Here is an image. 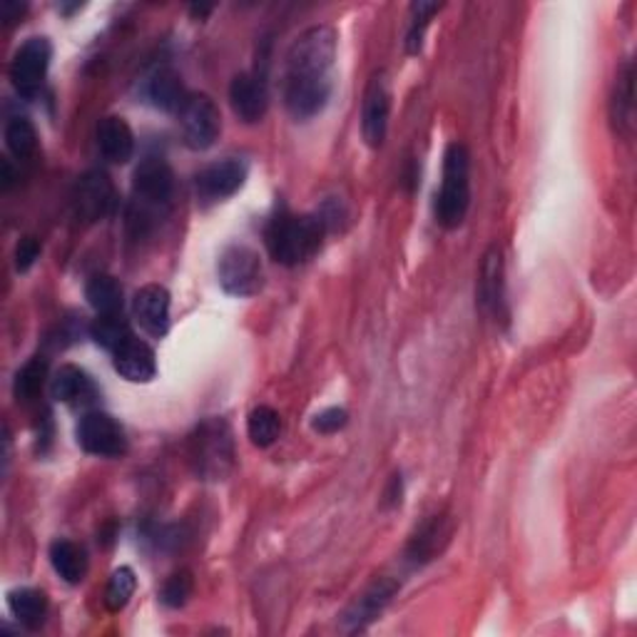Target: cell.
Masks as SVG:
<instances>
[{"instance_id":"1","label":"cell","mask_w":637,"mask_h":637,"mask_svg":"<svg viewBox=\"0 0 637 637\" xmlns=\"http://www.w3.org/2000/svg\"><path fill=\"white\" fill-rule=\"evenodd\" d=\"M336 61V33L314 25L292 42L286 53L284 103L296 120H311L331 98V67Z\"/></svg>"},{"instance_id":"2","label":"cell","mask_w":637,"mask_h":637,"mask_svg":"<svg viewBox=\"0 0 637 637\" xmlns=\"http://www.w3.org/2000/svg\"><path fill=\"white\" fill-rule=\"evenodd\" d=\"M321 215H277L267 227V247L279 265L300 267L321 250L327 237Z\"/></svg>"},{"instance_id":"3","label":"cell","mask_w":637,"mask_h":637,"mask_svg":"<svg viewBox=\"0 0 637 637\" xmlns=\"http://www.w3.org/2000/svg\"><path fill=\"white\" fill-rule=\"evenodd\" d=\"M471 207V155L466 144L451 142L444 152V180L436 194V222L444 229L463 225Z\"/></svg>"},{"instance_id":"4","label":"cell","mask_w":637,"mask_h":637,"mask_svg":"<svg viewBox=\"0 0 637 637\" xmlns=\"http://www.w3.org/2000/svg\"><path fill=\"white\" fill-rule=\"evenodd\" d=\"M175 192V175L163 157H144L132 175V215L130 222L140 229L150 227V219H157L160 212L169 207Z\"/></svg>"},{"instance_id":"5","label":"cell","mask_w":637,"mask_h":637,"mask_svg":"<svg viewBox=\"0 0 637 637\" xmlns=\"http://www.w3.org/2000/svg\"><path fill=\"white\" fill-rule=\"evenodd\" d=\"M190 463L202 481H222L234 469V438L225 419L202 421L190 436Z\"/></svg>"},{"instance_id":"6","label":"cell","mask_w":637,"mask_h":637,"mask_svg":"<svg viewBox=\"0 0 637 637\" xmlns=\"http://www.w3.org/2000/svg\"><path fill=\"white\" fill-rule=\"evenodd\" d=\"M219 284L232 296H254L265 286V269L259 254L247 244H229L217 262Z\"/></svg>"},{"instance_id":"7","label":"cell","mask_w":637,"mask_h":637,"mask_svg":"<svg viewBox=\"0 0 637 637\" xmlns=\"http://www.w3.org/2000/svg\"><path fill=\"white\" fill-rule=\"evenodd\" d=\"M177 117H180L177 123L182 127V140L190 150H209L219 140L222 115H219V107L209 95H202V92L200 95H187Z\"/></svg>"},{"instance_id":"8","label":"cell","mask_w":637,"mask_h":637,"mask_svg":"<svg viewBox=\"0 0 637 637\" xmlns=\"http://www.w3.org/2000/svg\"><path fill=\"white\" fill-rule=\"evenodd\" d=\"M50 58H53V46L48 38L33 36L15 50L13 63H11V82L18 95L23 98H36L42 82H46Z\"/></svg>"},{"instance_id":"9","label":"cell","mask_w":637,"mask_h":637,"mask_svg":"<svg viewBox=\"0 0 637 637\" xmlns=\"http://www.w3.org/2000/svg\"><path fill=\"white\" fill-rule=\"evenodd\" d=\"M117 192L113 180L100 169L85 173L73 190V212L85 225H98L113 215Z\"/></svg>"},{"instance_id":"10","label":"cell","mask_w":637,"mask_h":637,"mask_svg":"<svg viewBox=\"0 0 637 637\" xmlns=\"http://www.w3.org/2000/svg\"><path fill=\"white\" fill-rule=\"evenodd\" d=\"M78 444L92 456L120 458L127 454V433L110 413L90 411L78 423Z\"/></svg>"},{"instance_id":"11","label":"cell","mask_w":637,"mask_h":637,"mask_svg":"<svg viewBox=\"0 0 637 637\" xmlns=\"http://www.w3.org/2000/svg\"><path fill=\"white\" fill-rule=\"evenodd\" d=\"M391 117V88L384 71L373 73L364 92L361 105V135L369 148H381L388 132Z\"/></svg>"},{"instance_id":"12","label":"cell","mask_w":637,"mask_h":637,"mask_svg":"<svg viewBox=\"0 0 637 637\" xmlns=\"http://www.w3.org/2000/svg\"><path fill=\"white\" fill-rule=\"evenodd\" d=\"M244 180H247V165L237 157H227L202 169L194 187H198V198L212 205V202H225L240 192Z\"/></svg>"},{"instance_id":"13","label":"cell","mask_w":637,"mask_h":637,"mask_svg":"<svg viewBox=\"0 0 637 637\" xmlns=\"http://www.w3.org/2000/svg\"><path fill=\"white\" fill-rule=\"evenodd\" d=\"M229 103H232L234 115L242 123L257 125L265 120L269 110V90L265 78L257 73L234 75L232 85H229Z\"/></svg>"},{"instance_id":"14","label":"cell","mask_w":637,"mask_h":637,"mask_svg":"<svg viewBox=\"0 0 637 637\" xmlns=\"http://www.w3.org/2000/svg\"><path fill=\"white\" fill-rule=\"evenodd\" d=\"M132 314L144 334L165 339L169 331V292L163 284L142 286L132 300Z\"/></svg>"},{"instance_id":"15","label":"cell","mask_w":637,"mask_h":637,"mask_svg":"<svg viewBox=\"0 0 637 637\" xmlns=\"http://www.w3.org/2000/svg\"><path fill=\"white\" fill-rule=\"evenodd\" d=\"M396 590H398V583L391 581V577H379V581H373L344 613L346 630L356 633V630H364L369 623H373V620L384 613L391 598L396 596Z\"/></svg>"},{"instance_id":"16","label":"cell","mask_w":637,"mask_h":637,"mask_svg":"<svg viewBox=\"0 0 637 637\" xmlns=\"http://www.w3.org/2000/svg\"><path fill=\"white\" fill-rule=\"evenodd\" d=\"M113 364L115 371L120 373L123 379L132 381V384H148V381L155 379L157 373L155 352H152L144 342H140L135 334L130 339H125V342L113 352Z\"/></svg>"},{"instance_id":"17","label":"cell","mask_w":637,"mask_h":637,"mask_svg":"<svg viewBox=\"0 0 637 637\" xmlns=\"http://www.w3.org/2000/svg\"><path fill=\"white\" fill-rule=\"evenodd\" d=\"M448 538H451V525H448L446 518L444 515L429 518V521L416 531L409 548H406V560H409L413 568L431 563V560L438 558L441 550L446 548Z\"/></svg>"},{"instance_id":"18","label":"cell","mask_w":637,"mask_h":637,"mask_svg":"<svg viewBox=\"0 0 637 637\" xmlns=\"http://www.w3.org/2000/svg\"><path fill=\"white\" fill-rule=\"evenodd\" d=\"M98 148L107 163L125 165L135 155V135L123 117L110 115L98 125Z\"/></svg>"},{"instance_id":"19","label":"cell","mask_w":637,"mask_h":637,"mask_svg":"<svg viewBox=\"0 0 637 637\" xmlns=\"http://www.w3.org/2000/svg\"><path fill=\"white\" fill-rule=\"evenodd\" d=\"M610 117L623 138H633L635 130V67L627 61L617 73V82L610 100Z\"/></svg>"},{"instance_id":"20","label":"cell","mask_w":637,"mask_h":637,"mask_svg":"<svg viewBox=\"0 0 637 637\" xmlns=\"http://www.w3.org/2000/svg\"><path fill=\"white\" fill-rule=\"evenodd\" d=\"M144 98H148V103L165 110V113H180L187 98L182 78L173 67H157L148 78V82H144Z\"/></svg>"},{"instance_id":"21","label":"cell","mask_w":637,"mask_h":637,"mask_svg":"<svg viewBox=\"0 0 637 637\" xmlns=\"http://www.w3.org/2000/svg\"><path fill=\"white\" fill-rule=\"evenodd\" d=\"M479 300L483 309H488L491 314H500V309H504V257H500V250L496 244L483 257Z\"/></svg>"},{"instance_id":"22","label":"cell","mask_w":637,"mask_h":637,"mask_svg":"<svg viewBox=\"0 0 637 637\" xmlns=\"http://www.w3.org/2000/svg\"><path fill=\"white\" fill-rule=\"evenodd\" d=\"M50 563L53 571L63 577L67 585H78L88 575V556L73 540H55L50 546Z\"/></svg>"},{"instance_id":"23","label":"cell","mask_w":637,"mask_h":637,"mask_svg":"<svg viewBox=\"0 0 637 637\" xmlns=\"http://www.w3.org/2000/svg\"><path fill=\"white\" fill-rule=\"evenodd\" d=\"M8 608H11L13 617L18 620L23 627L28 630H36V627L42 625L48 613V598L42 590L36 588H18L8 596Z\"/></svg>"},{"instance_id":"24","label":"cell","mask_w":637,"mask_h":637,"mask_svg":"<svg viewBox=\"0 0 637 637\" xmlns=\"http://www.w3.org/2000/svg\"><path fill=\"white\" fill-rule=\"evenodd\" d=\"M50 394H53L55 402L63 404L88 402L92 394V381L78 367H61L55 377L50 379Z\"/></svg>"},{"instance_id":"25","label":"cell","mask_w":637,"mask_h":637,"mask_svg":"<svg viewBox=\"0 0 637 637\" xmlns=\"http://www.w3.org/2000/svg\"><path fill=\"white\" fill-rule=\"evenodd\" d=\"M85 300L98 314H123V286L110 275L90 277L85 284Z\"/></svg>"},{"instance_id":"26","label":"cell","mask_w":637,"mask_h":637,"mask_svg":"<svg viewBox=\"0 0 637 637\" xmlns=\"http://www.w3.org/2000/svg\"><path fill=\"white\" fill-rule=\"evenodd\" d=\"M48 381V361L42 356H33L25 367L15 373L13 381V394L18 402L30 404L42 394V386Z\"/></svg>"},{"instance_id":"27","label":"cell","mask_w":637,"mask_h":637,"mask_svg":"<svg viewBox=\"0 0 637 637\" xmlns=\"http://www.w3.org/2000/svg\"><path fill=\"white\" fill-rule=\"evenodd\" d=\"M90 336L95 339L98 346H103V349L113 354L125 339L132 336V329L123 314H98V319L90 327Z\"/></svg>"},{"instance_id":"28","label":"cell","mask_w":637,"mask_h":637,"mask_svg":"<svg viewBox=\"0 0 637 637\" xmlns=\"http://www.w3.org/2000/svg\"><path fill=\"white\" fill-rule=\"evenodd\" d=\"M247 433L254 446H275L279 433H282V419H279V413L271 406H257L247 419Z\"/></svg>"},{"instance_id":"29","label":"cell","mask_w":637,"mask_h":637,"mask_svg":"<svg viewBox=\"0 0 637 637\" xmlns=\"http://www.w3.org/2000/svg\"><path fill=\"white\" fill-rule=\"evenodd\" d=\"M5 144L11 150L13 157L30 160L38 150V132L28 117H13L5 125Z\"/></svg>"},{"instance_id":"30","label":"cell","mask_w":637,"mask_h":637,"mask_svg":"<svg viewBox=\"0 0 637 637\" xmlns=\"http://www.w3.org/2000/svg\"><path fill=\"white\" fill-rule=\"evenodd\" d=\"M135 588H138V577L132 568H117L105 588V608L110 613H120L135 596Z\"/></svg>"},{"instance_id":"31","label":"cell","mask_w":637,"mask_h":637,"mask_svg":"<svg viewBox=\"0 0 637 637\" xmlns=\"http://www.w3.org/2000/svg\"><path fill=\"white\" fill-rule=\"evenodd\" d=\"M438 11H441L438 3H413L411 5V28H409V36H406V50H409L411 55H416L421 50L423 30L429 28L431 18Z\"/></svg>"},{"instance_id":"32","label":"cell","mask_w":637,"mask_h":637,"mask_svg":"<svg viewBox=\"0 0 637 637\" xmlns=\"http://www.w3.org/2000/svg\"><path fill=\"white\" fill-rule=\"evenodd\" d=\"M194 581L190 571H177L175 575L167 577L165 588H163V602L167 608H182L187 606V600L192 596Z\"/></svg>"},{"instance_id":"33","label":"cell","mask_w":637,"mask_h":637,"mask_svg":"<svg viewBox=\"0 0 637 637\" xmlns=\"http://www.w3.org/2000/svg\"><path fill=\"white\" fill-rule=\"evenodd\" d=\"M346 423H349V413H346L344 409H339V406H334V409H327V411H321V413L314 416L311 426H314V431H319V433H324V436H329V433L342 431Z\"/></svg>"},{"instance_id":"34","label":"cell","mask_w":637,"mask_h":637,"mask_svg":"<svg viewBox=\"0 0 637 637\" xmlns=\"http://www.w3.org/2000/svg\"><path fill=\"white\" fill-rule=\"evenodd\" d=\"M40 257V244L36 237H23L15 247V269L18 271H28L33 265H36Z\"/></svg>"},{"instance_id":"35","label":"cell","mask_w":637,"mask_h":637,"mask_svg":"<svg viewBox=\"0 0 637 637\" xmlns=\"http://www.w3.org/2000/svg\"><path fill=\"white\" fill-rule=\"evenodd\" d=\"M25 13V3H15V0H3L0 5V18L5 23H15Z\"/></svg>"}]
</instances>
